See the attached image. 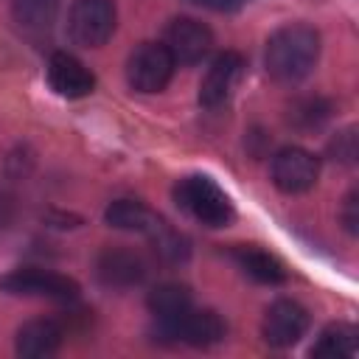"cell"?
Masks as SVG:
<instances>
[{
  "label": "cell",
  "instance_id": "6da1fadb",
  "mask_svg": "<svg viewBox=\"0 0 359 359\" xmlns=\"http://www.w3.org/2000/svg\"><path fill=\"white\" fill-rule=\"evenodd\" d=\"M320 59V34L306 22H289L266 39L264 65L280 84L303 81Z\"/></svg>",
  "mask_w": 359,
  "mask_h": 359
},
{
  "label": "cell",
  "instance_id": "7a4b0ae2",
  "mask_svg": "<svg viewBox=\"0 0 359 359\" xmlns=\"http://www.w3.org/2000/svg\"><path fill=\"white\" fill-rule=\"evenodd\" d=\"M174 199L180 210H185L191 219H196L205 227H224L236 216L230 196L210 177H202V174L182 177L174 185Z\"/></svg>",
  "mask_w": 359,
  "mask_h": 359
},
{
  "label": "cell",
  "instance_id": "3957f363",
  "mask_svg": "<svg viewBox=\"0 0 359 359\" xmlns=\"http://www.w3.org/2000/svg\"><path fill=\"white\" fill-rule=\"evenodd\" d=\"M115 0H76L67 14V34L81 48H101L115 31Z\"/></svg>",
  "mask_w": 359,
  "mask_h": 359
},
{
  "label": "cell",
  "instance_id": "277c9868",
  "mask_svg": "<svg viewBox=\"0 0 359 359\" xmlns=\"http://www.w3.org/2000/svg\"><path fill=\"white\" fill-rule=\"evenodd\" d=\"M174 56L163 42H143L126 62V81L137 93H160L174 76Z\"/></svg>",
  "mask_w": 359,
  "mask_h": 359
},
{
  "label": "cell",
  "instance_id": "5b68a950",
  "mask_svg": "<svg viewBox=\"0 0 359 359\" xmlns=\"http://www.w3.org/2000/svg\"><path fill=\"white\" fill-rule=\"evenodd\" d=\"M0 289L25 297H48V300H73L79 294V283L67 275L50 269H14L0 278Z\"/></svg>",
  "mask_w": 359,
  "mask_h": 359
},
{
  "label": "cell",
  "instance_id": "8992f818",
  "mask_svg": "<svg viewBox=\"0 0 359 359\" xmlns=\"http://www.w3.org/2000/svg\"><path fill=\"white\" fill-rule=\"evenodd\" d=\"M160 337H171L174 342H185L194 348H208L224 339V320L210 309H188L180 317L160 323Z\"/></svg>",
  "mask_w": 359,
  "mask_h": 359
},
{
  "label": "cell",
  "instance_id": "52a82bcc",
  "mask_svg": "<svg viewBox=\"0 0 359 359\" xmlns=\"http://www.w3.org/2000/svg\"><path fill=\"white\" fill-rule=\"evenodd\" d=\"M317 177H320V160L300 146H286L272 157V182L283 194H303L314 188Z\"/></svg>",
  "mask_w": 359,
  "mask_h": 359
},
{
  "label": "cell",
  "instance_id": "ba28073f",
  "mask_svg": "<svg viewBox=\"0 0 359 359\" xmlns=\"http://www.w3.org/2000/svg\"><path fill=\"white\" fill-rule=\"evenodd\" d=\"M309 323H311V317H309L306 306H300L297 300L280 297L266 309L261 334L272 348H289L309 331Z\"/></svg>",
  "mask_w": 359,
  "mask_h": 359
},
{
  "label": "cell",
  "instance_id": "9c48e42d",
  "mask_svg": "<svg viewBox=\"0 0 359 359\" xmlns=\"http://www.w3.org/2000/svg\"><path fill=\"white\" fill-rule=\"evenodd\" d=\"M163 45L168 48V53L174 56V62L180 65H196L208 56L210 45H213V34L205 22L194 20V17H177L168 22Z\"/></svg>",
  "mask_w": 359,
  "mask_h": 359
},
{
  "label": "cell",
  "instance_id": "30bf717a",
  "mask_svg": "<svg viewBox=\"0 0 359 359\" xmlns=\"http://www.w3.org/2000/svg\"><path fill=\"white\" fill-rule=\"evenodd\" d=\"M241 73H244V56L241 53H236V50L219 53L210 62V67H208V73L199 84V104L208 107V109H216V107L227 104V98L233 95Z\"/></svg>",
  "mask_w": 359,
  "mask_h": 359
},
{
  "label": "cell",
  "instance_id": "8fae6325",
  "mask_svg": "<svg viewBox=\"0 0 359 359\" xmlns=\"http://www.w3.org/2000/svg\"><path fill=\"white\" fill-rule=\"evenodd\" d=\"M48 81L65 98H84L95 87L93 73L73 53H65V50H56L48 59Z\"/></svg>",
  "mask_w": 359,
  "mask_h": 359
},
{
  "label": "cell",
  "instance_id": "7c38bea8",
  "mask_svg": "<svg viewBox=\"0 0 359 359\" xmlns=\"http://www.w3.org/2000/svg\"><path fill=\"white\" fill-rule=\"evenodd\" d=\"M146 275V264L137 252L126 247H107L98 255V278L107 286H132Z\"/></svg>",
  "mask_w": 359,
  "mask_h": 359
},
{
  "label": "cell",
  "instance_id": "4fadbf2b",
  "mask_svg": "<svg viewBox=\"0 0 359 359\" xmlns=\"http://www.w3.org/2000/svg\"><path fill=\"white\" fill-rule=\"evenodd\" d=\"M62 325L50 317H42V320H28L20 331H17V353L25 356V359H42V356H50L59 351L62 345Z\"/></svg>",
  "mask_w": 359,
  "mask_h": 359
},
{
  "label": "cell",
  "instance_id": "5bb4252c",
  "mask_svg": "<svg viewBox=\"0 0 359 359\" xmlns=\"http://www.w3.org/2000/svg\"><path fill=\"white\" fill-rule=\"evenodd\" d=\"M104 219H107L109 227L135 230V233H143V236H149V238H154V236L165 227V222H163L157 213H151L143 202H135V199H115V202L107 208Z\"/></svg>",
  "mask_w": 359,
  "mask_h": 359
},
{
  "label": "cell",
  "instance_id": "9a60e30c",
  "mask_svg": "<svg viewBox=\"0 0 359 359\" xmlns=\"http://www.w3.org/2000/svg\"><path fill=\"white\" fill-rule=\"evenodd\" d=\"M233 258L244 269V275H250L258 283L275 286V283H283L286 280V266L272 252H266L261 247H236L233 250Z\"/></svg>",
  "mask_w": 359,
  "mask_h": 359
},
{
  "label": "cell",
  "instance_id": "2e32d148",
  "mask_svg": "<svg viewBox=\"0 0 359 359\" xmlns=\"http://www.w3.org/2000/svg\"><path fill=\"white\" fill-rule=\"evenodd\" d=\"M59 6L62 0H11V17L25 34L42 36L50 31Z\"/></svg>",
  "mask_w": 359,
  "mask_h": 359
},
{
  "label": "cell",
  "instance_id": "e0dca14e",
  "mask_svg": "<svg viewBox=\"0 0 359 359\" xmlns=\"http://www.w3.org/2000/svg\"><path fill=\"white\" fill-rule=\"evenodd\" d=\"M191 303V292L182 283H160L149 292V309L157 317V323H168L174 317H180L182 311H188Z\"/></svg>",
  "mask_w": 359,
  "mask_h": 359
},
{
  "label": "cell",
  "instance_id": "ac0fdd59",
  "mask_svg": "<svg viewBox=\"0 0 359 359\" xmlns=\"http://www.w3.org/2000/svg\"><path fill=\"white\" fill-rule=\"evenodd\" d=\"M359 351V331L351 323H331L311 345L314 356H353Z\"/></svg>",
  "mask_w": 359,
  "mask_h": 359
},
{
  "label": "cell",
  "instance_id": "d6986e66",
  "mask_svg": "<svg viewBox=\"0 0 359 359\" xmlns=\"http://www.w3.org/2000/svg\"><path fill=\"white\" fill-rule=\"evenodd\" d=\"M328 112H331V107L323 98H306V101H300V104L292 107L289 121L294 126H300V129H314V126H320L328 118Z\"/></svg>",
  "mask_w": 359,
  "mask_h": 359
},
{
  "label": "cell",
  "instance_id": "ffe728a7",
  "mask_svg": "<svg viewBox=\"0 0 359 359\" xmlns=\"http://www.w3.org/2000/svg\"><path fill=\"white\" fill-rule=\"evenodd\" d=\"M331 151H334V160L353 163V157H356V135H353V129H345L342 135H337V140L331 143Z\"/></svg>",
  "mask_w": 359,
  "mask_h": 359
},
{
  "label": "cell",
  "instance_id": "44dd1931",
  "mask_svg": "<svg viewBox=\"0 0 359 359\" xmlns=\"http://www.w3.org/2000/svg\"><path fill=\"white\" fill-rule=\"evenodd\" d=\"M356 191H351L345 196V205H342V224L348 233H356V224H359V213H356Z\"/></svg>",
  "mask_w": 359,
  "mask_h": 359
},
{
  "label": "cell",
  "instance_id": "7402d4cb",
  "mask_svg": "<svg viewBox=\"0 0 359 359\" xmlns=\"http://www.w3.org/2000/svg\"><path fill=\"white\" fill-rule=\"evenodd\" d=\"M199 6H208V8H216V11H233L238 6H244L247 0H194Z\"/></svg>",
  "mask_w": 359,
  "mask_h": 359
}]
</instances>
